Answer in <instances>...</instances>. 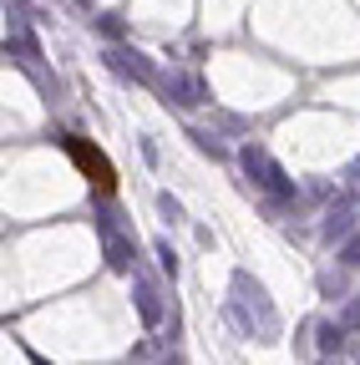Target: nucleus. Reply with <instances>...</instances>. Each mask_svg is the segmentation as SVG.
Listing matches in <instances>:
<instances>
[{
    "label": "nucleus",
    "instance_id": "obj_1",
    "mask_svg": "<svg viewBox=\"0 0 360 365\" xmlns=\"http://www.w3.org/2000/svg\"><path fill=\"white\" fill-rule=\"evenodd\" d=\"M66 153H71V163L86 173V182H97L102 193H117V173H112V163L86 143V137H66Z\"/></svg>",
    "mask_w": 360,
    "mask_h": 365
}]
</instances>
